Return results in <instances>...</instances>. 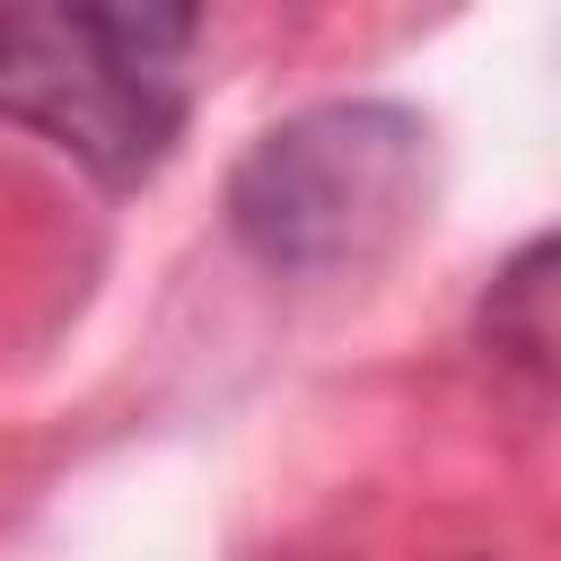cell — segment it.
I'll list each match as a JSON object with an SVG mask.
<instances>
[{"mask_svg":"<svg viewBox=\"0 0 561 561\" xmlns=\"http://www.w3.org/2000/svg\"><path fill=\"white\" fill-rule=\"evenodd\" d=\"M430 184V123L394 96H324L272 123L228 167V237L280 272L324 280L377 263Z\"/></svg>","mask_w":561,"mask_h":561,"instance_id":"cell-1","label":"cell"},{"mask_svg":"<svg viewBox=\"0 0 561 561\" xmlns=\"http://www.w3.org/2000/svg\"><path fill=\"white\" fill-rule=\"evenodd\" d=\"M193 35H202L193 9H114V0L0 9V114L44 131L96 184H140L184 140Z\"/></svg>","mask_w":561,"mask_h":561,"instance_id":"cell-2","label":"cell"},{"mask_svg":"<svg viewBox=\"0 0 561 561\" xmlns=\"http://www.w3.org/2000/svg\"><path fill=\"white\" fill-rule=\"evenodd\" d=\"M482 342H491L535 394L552 386V237L517 245V263L491 280V298H482Z\"/></svg>","mask_w":561,"mask_h":561,"instance_id":"cell-3","label":"cell"}]
</instances>
